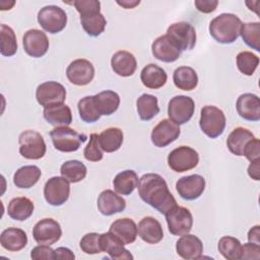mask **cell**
Returning a JSON list of instances; mask_svg holds the SVG:
<instances>
[{"instance_id": "obj_32", "label": "cell", "mask_w": 260, "mask_h": 260, "mask_svg": "<svg viewBox=\"0 0 260 260\" xmlns=\"http://www.w3.org/2000/svg\"><path fill=\"white\" fill-rule=\"evenodd\" d=\"M42 172L37 166H23L19 168L13 176V183L20 189H27L38 183Z\"/></svg>"}, {"instance_id": "obj_16", "label": "cell", "mask_w": 260, "mask_h": 260, "mask_svg": "<svg viewBox=\"0 0 260 260\" xmlns=\"http://www.w3.org/2000/svg\"><path fill=\"white\" fill-rule=\"evenodd\" d=\"M23 50L34 58L43 57L49 49V40L47 35L40 29H28L22 38Z\"/></svg>"}, {"instance_id": "obj_11", "label": "cell", "mask_w": 260, "mask_h": 260, "mask_svg": "<svg viewBox=\"0 0 260 260\" xmlns=\"http://www.w3.org/2000/svg\"><path fill=\"white\" fill-rule=\"evenodd\" d=\"M195 104L192 98L187 95H176L171 99L168 106V115L171 121L182 125L190 121L194 114Z\"/></svg>"}, {"instance_id": "obj_15", "label": "cell", "mask_w": 260, "mask_h": 260, "mask_svg": "<svg viewBox=\"0 0 260 260\" xmlns=\"http://www.w3.org/2000/svg\"><path fill=\"white\" fill-rule=\"evenodd\" d=\"M68 80L77 86L87 85L94 77V67L86 59L73 60L66 69Z\"/></svg>"}, {"instance_id": "obj_41", "label": "cell", "mask_w": 260, "mask_h": 260, "mask_svg": "<svg viewBox=\"0 0 260 260\" xmlns=\"http://www.w3.org/2000/svg\"><path fill=\"white\" fill-rule=\"evenodd\" d=\"M0 37H1V55L5 57L13 56L17 51V41L14 30L2 23L0 25Z\"/></svg>"}, {"instance_id": "obj_43", "label": "cell", "mask_w": 260, "mask_h": 260, "mask_svg": "<svg viewBox=\"0 0 260 260\" xmlns=\"http://www.w3.org/2000/svg\"><path fill=\"white\" fill-rule=\"evenodd\" d=\"M236 62L241 73L251 76L259 65V57L252 52L243 51L237 55Z\"/></svg>"}, {"instance_id": "obj_48", "label": "cell", "mask_w": 260, "mask_h": 260, "mask_svg": "<svg viewBox=\"0 0 260 260\" xmlns=\"http://www.w3.org/2000/svg\"><path fill=\"white\" fill-rule=\"evenodd\" d=\"M260 258V245L254 243H247L242 246L241 259H259Z\"/></svg>"}, {"instance_id": "obj_28", "label": "cell", "mask_w": 260, "mask_h": 260, "mask_svg": "<svg viewBox=\"0 0 260 260\" xmlns=\"http://www.w3.org/2000/svg\"><path fill=\"white\" fill-rule=\"evenodd\" d=\"M43 116L45 120L56 127L68 126L72 122V113L65 104H58L44 109Z\"/></svg>"}, {"instance_id": "obj_26", "label": "cell", "mask_w": 260, "mask_h": 260, "mask_svg": "<svg viewBox=\"0 0 260 260\" xmlns=\"http://www.w3.org/2000/svg\"><path fill=\"white\" fill-rule=\"evenodd\" d=\"M0 244L7 251L17 252L26 246L27 236L21 229L8 228L1 233Z\"/></svg>"}, {"instance_id": "obj_53", "label": "cell", "mask_w": 260, "mask_h": 260, "mask_svg": "<svg viewBox=\"0 0 260 260\" xmlns=\"http://www.w3.org/2000/svg\"><path fill=\"white\" fill-rule=\"evenodd\" d=\"M117 4L122 6L123 8L125 9H131V8H134L135 6L139 5L140 4V1L139 0H122V1H117Z\"/></svg>"}, {"instance_id": "obj_8", "label": "cell", "mask_w": 260, "mask_h": 260, "mask_svg": "<svg viewBox=\"0 0 260 260\" xmlns=\"http://www.w3.org/2000/svg\"><path fill=\"white\" fill-rule=\"evenodd\" d=\"M38 22L50 34H57L63 30L67 23V14L59 6L48 5L38 13Z\"/></svg>"}, {"instance_id": "obj_49", "label": "cell", "mask_w": 260, "mask_h": 260, "mask_svg": "<svg viewBox=\"0 0 260 260\" xmlns=\"http://www.w3.org/2000/svg\"><path fill=\"white\" fill-rule=\"evenodd\" d=\"M194 5L198 11L202 13H210L216 9L218 5V1L217 0H195Z\"/></svg>"}, {"instance_id": "obj_30", "label": "cell", "mask_w": 260, "mask_h": 260, "mask_svg": "<svg viewBox=\"0 0 260 260\" xmlns=\"http://www.w3.org/2000/svg\"><path fill=\"white\" fill-rule=\"evenodd\" d=\"M253 138L254 134L250 130L243 127H237L228 136L226 146L233 154L243 156L246 144Z\"/></svg>"}, {"instance_id": "obj_52", "label": "cell", "mask_w": 260, "mask_h": 260, "mask_svg": "<svg viewBox=\"0 0 260 260\" xmlns=\"http://www.w3.org/2000/svg\"><path fill=\"white\" fill-rule=\"evenodd\" d=\"M260 226L259 225H255L252 229H250L249 233H248V240L251 243L260 245Z\"/></svg>"}, {"instance_id": "obj_35", "label": "cell", "mask_w": 260, "mask_h": 260, "mask_svg": "<svg viewBox=\"0 0 260 260\" xmlns=\"http://www.w3.org/2000/svg\"><path fill=\"white\" fill-rule=\"evenodd\" d=\"M94 102L101 116H110L118 110L120 96L113 90H104L94 95Z\"/></svg>"}, {"instance_id": "obj_6", "label": "cell", "mask_w": 260, "mask_h": 260, "mask_svg": "<svg viewBox=\"0 0 260 260\" xmlns=\"http://www.w3.org/2000/svg\"><path fill=\"white\" fill-rule=\"evenodd\" d=\"M18 143L19 153L26 159H40L46 154L45 140L37 131H23L18 137Z\"/></svg>"}, {"instance_id": "obj_10", "label": "cell", "mask_w": 260, "mask_h": 260, "mask_svg": "<svg viewBox=\"0 0 260 260\" xmlns=\"http://www.w3.org/2000/svg\"><path fill=\"white\" fill-rule=\"evenodd\" d=\"M70 182L64 177H52L44 186V196L46 201L53 206L64 204L70 194Z\"/></svg>"}, {"instance_id": "obj_27", "label": "cell", "mask_w": 260, "mask_h": 260, "mask_svg": "<svg viewBox=\"0 0 260 260\" xmlns=\"http://www.w3.org/2000/svg\"><path fill=\"white\" fill-rule=\"evenodd\" d=\"M101 248L102 251L108 253L112 259H133L131 253L124 248L123 243L110 232L101 235Z\"/></svg>"}, {"instance_id": "obj_17", "label": "cell", "mask_w": 260, "mask_h": 260, "mask_svg": "<svg viewBox=\"0 0 260 260\" xmlns=\"http://www.w3.org/2000/svg\"><path fill=\"white\" fill-rule=\"evenodd\" d=\"M181 129L170 119L161 120L151 131V141L156 147H166L179 138Z\"/></svg>"}, {"instance_id": "obj_51", "label": "cell", "mask_w": 260, "mask_h": 260, "mask_svg": "<svg viewBox=\"0 0 260 260\" xmlns=\"http://www.w3.org/2000/svg\"><path fill=\"white\" fill-rule=\"evenodd\" d=\"M248 175L256 181L260 180V159L251 161L248 167Z\"/></svg>"}, {"instance_id": "obj_19", "label": "cell", "mask_w": 260, "mask_h": 260, "mask_svg": "<svg viewBox=\"0 0 260 260\" xmlns=\"http://www.w3.org/2000/svg\"><path fill=\"white\" fill-rule=\"evenodd\" d=\"M151 52L157 60L166 63L175 62L181 55L180 48L167 35L160 36L154 40L151 45Z\"/></svg>"}, {"instance_id": "obj_20", "label": "cell", "mask_w": 260, "mask_h": 260, "mask_svg": "<svg viewBox=\"0 0 260 260\" xmlns=\"http://www.w3.org/2000/svg\"><path fill=\"white\" fill-rule=\"evenodd\" d=\"M96 204L99 211L106 216L122 212L126 207L125 199L110 189L101 192Z\"/></svg>"}, {"instance_id": "obj_18", "label": "cell", "mask_w": 260, "mask_h": 260, "mask_svg": "<svg viewBox=\"0 0 260 260\" xmlns=\"http://www.w3.org/2000/svg\"><path fill=\"white\" fill-rule=\"evenodd\" d=\"M205 189V179L200 175L182 177L176 183V190L185 200H195Z\"/></svg>"}, {"instance_id": "obj_24", "label": "cell", "mask_w": 260, "mask_h": 260, "mask_svg": "<svg viewBox=\"0 0 260 260\" xmlns=\"http://www.w3.org/2000/svg\"><path fill=\"white\" fill-rule=\"evenodd\" d=\"M138 235L147 244H157L164 238V231L160 222L152 216L143 217L137 226Z\"/></svg>"}, {"instance_id": "obj_42", "label": "cell", "mask_w": 260, "mask_h": 260, "mask_svg": "<svg viewBox=\"0 0 260 260\" xmlns=\"http://www.w3.org/2000/svg\"><path fill=\"white\" fill-rule=\"evenodd\" d=\"M240 36L250 48L260 51V23L258 21L242 23Z\"/></svg>"}, {"instance_id": "obj_50", "label": "cell", "mask_w": 260, "mask_h": 260, "mask_svg": "<svg viewBox=\"0 0 260 260\" xmlns=\"http://www.w3.org/2000/svg\"><path fill=\"white\" fill-rule=\"evenodd\" d=\"M74 258H75V255L73 254V252L66 247H59L55 250V259L73 260Z\"/></svg>"}, {"instance_id": "obj_7", "label": "cell", "mask_w": 260, "mask_h": 260, "mask_svg": "<svg viewBox=\"0 0 260 260\" xmlns=\"http://www.w3.org/2000/svg\"><path fill=\"white\" fill-rule=\"evenodd\" d=\"M169 232L174 236L189 234L193 225V216L190 210L183 206H174L166 213Z\"/></svg>"}, {"instance_id": "obj_13", "label": "cell", "mask_w": 260, "mask_h": 260, "mask_svg": "<svg viewBox=\"0 0 260 260\" xmlns=\"http://www.w3.org/2000/svg\"><path fill=\"white\" fill-rule=\"evenodd\" d=\"M62 230L59 222L53 218L39 220L32 229V237L38 244L53 245L60 240Z\"/></svg>"}, {"instance_id": "obj_47", "label": "cell", "mask_w": 260, "mask_h": 260, "mask_svg": "<svg viewBox=\"0 0 260 260\" xmlns=\"http://www.w3.org/2000/svg\"><path fill=\"white\" fill-rule=\"evenodd\" d=\"M244 155L250 161L260 159V141L257 138L251 139L244 148Z\"/></svg>"}, {"instance_id": "obj_12", "label": "cell", "mask_w": 260, "mask_h": 260, "mask_svg": "<svg viewBox=\"0 0 260 260\" xmlns=\"http://www.w3.org/2000/svg\"><path fill=\"white\" fill-rule=\"evenodd\" d=\"M36 98L44 109L54 105L64 104L66 100V89L57 81H46L37 87Z\"/></svg>"}, {"instance_id": "obj_22", "label": "cell", "mask_w": 260, "mask_h": 260, "mask_svg": "<svg viewBox=\"0 0 260 260\" xmlns=\"http://www.w3.org/2000/svg\"><path fill=\"white\" fill-rule=\"evenodd\" d=\"M236 108L243 119L254 122L260 120V100L256 94L250 92L241 94L237 100Z\"/></svg>"}, {"instance_id": "obj_34", "label": "cell", "mask_w": 260, "mask_h": 260, "mask_svg": "<svg viewBox=\"0 0 260 260\" xmlns=\"http://www.w3.org/2000/svg\"><path fill=\"white\" fill-rule=\"evenodd\" d=\"M175 85L182 90H193L198 84V76L196 71L189 66L178 67L173 74Z\"/></svg>"}, {"instance_id": "obj_25", "label": "cell", "mask_w": 260, "mask_h": 260, "mask_svg": "<svg viewBox=\"0 0 260 260\" xmlns=\"http://www.w3.org/2000/svg\"><path fill=\"white\" fill-rule=\"evenodd\" d=\"M111 67L119 76L128 77L134 74L137 68V61L132 53L122 50L112 56Z\"/></svg>"}, {"instance_id": "obj_37", "label": "cell", "mask_w": 260, "mask_h": 260, "mask_svg": "<svg viewBox=\"0 0 260 260\" xmlns=\"http://www.w3.org/2000/svg\"><path fill=\"white\" fill-rule=\"evenodd\" d=\"M136 107L139 118L142 121L151 120L159 112L157 98L148 93H143L137 99Z\"/></svg>"}, {"instance_id": "obj_36", "label": "cell", "mask_w": 260, "mask_h": 260, "mask_svg": "<svg viewBox=\"0 0 260 260\" xmlns=\"http://www.w3.org/2000/svg\"><path fill=\"white\" fill-rule=\"evenodd\" d=\"M123 139L124 135L122 130L116 127L107 128L99 135L100 145L106 152L117 151L122 146Z\"/></svg>"}, {"instance_id": "obj_21", "label": "cell", "mask_w": 260, "mask_h": 260, "mask_svg": "<svg viewBox=\"0 0 260 260\" xmlns=\"http://www.w3.org/2000/svg\"><path fill=\"white\" fill-rule=\"evenodd\" d=\"M176 251L183 259H199L203 253V244L195 235L186 234L177 241Z\"/></svg>"}, {"instance_id": "obj_44", "label": "cell", "mask_w": 260, "mask_h": 260, "mask_svg": "<svg viewBox=\"0 0 260 260\" xmlns=\"http://www.w3.org/2000/svg\"><path fill=\"white\" fill-rule=\"evenodd\" d=\"M79 247L85 254L89 255L103 252L101 248V235L98 233H88L84 235L80 240Z\"/></svg>"}, {"instance_id": "obj_1", "label": "cell", "mask_w": 260, "mask_h": 260, "mask_svg": "<svg viewBox=\"0 0 260 260\" xmlns=\"http://www.w3.org/2000/svg\"><path fill=\"white\" fill-rule=\"evenodd\" d=\"M137 188L140 198L160 213L165 214L177 205V201L170 192L167 182L158 174L149 173L143 175L138 181Z\"/></svg>"}, {"instance_id": "obj_2", "label": "cell", "mask_w": 260, "mask_h": 260, "mask_svg": "<svg viewBox=\"0 0 260 260\" xmlns=\"http://www.w3.org/2000/svg\"><path fill=\"white\" fill-rule=\"evenodd\" d=\"M73 4L80 14V22L85 32L91 37L100 36L107 25V20L101 13V2L98 0H76Z\"/></svg>"}, {"instance_id": "obj_23", "label": "cell", "mask_w": 260, "mask_h": 260, "mask_svg": "<svg viewBox=\"0 0 260 260\" xmlns=\"http://www.w3.org/2000/svg\"><path fill=\"white\" fill-rule=\"evenodd\" d=\"M109 232L113 234L121 243H123V245H129L135 242L138 235L135 221L128 217L116 219L111 224Z\"/></svg>"}, {"instance_id": "obj_14", "label": "cell", "mask_w": 260, "mask_h": 260, "mask_svg": "<svg viewBox=\"0 0 260 260\" xmlns=\"http://www.w3.org/2000/svg\"><path fill=\"white\" fill-rule=\"evenodd\" d=\"M167 36H169L181 51L192 50L196 44L195 28L186 21H180L171 24L168 27Z\"/></svg>"}, {"instance_id": "obj_45", "label": "cell", "mask_w": 260, "mask_h": 260, "mask_svg": "<svg viewBox=\"0 0 260 260\" xmlns=\"http://www.w3.org/2000/svg\"><path fill=\"white\" fill-rule=\"evenodd\" d=\"M83 155L88 161H100L103 159V149L100 145L99 135L95 133L90 134L89 141L87 145L84 147Z\"/></svg>"}, {"instance_id": "obj_4", "label": "cell", "mask_w": 260, "mask_h": 260, "mask_svg": "<svg viewBox=\"0 0 260 260\" xmlns=\"http://www.w3.org/2000/svg\"><path fill=\"white\" fill-rule=\"evenodd\" d=\"M226 119L223 112L215 106H205L200 111L199 125L204 134L216 138L224 131Z\"/></svg>"}, {"instance_id": "obj_31", "label": "cell", "mask_w": 260, "mask_h": 260, "mask_svg": "<svg viewBox=\"0 0 260 260\" xmlns=\"http://www.w3.org/2000/svg\"><path fill=\"white\" fill-rule=\"evenodd\" d=\"M35 205L27 197H15L10 200L7 207L8 215L14 220H25L32 214Z\"/></svg>"}, {"instance_id": "obj_46", "label": "cell", "mask_w": 260, "mask_h": 260, "mask_svg": "<svg viewBox=\"0 0 260 260\" xmlns=\"http://www.w3.org/2000/svg\"><path fill=\"white\" fill-rule=\"evenodd\" d=\"M30 257L35 260H53L55 259V250L49 245H39L30 251Z\"/></svg>"}, {"instance_id": "obj_40", "label": "cell", "mask_w": 260, "mask_h": 260, "mask_svg": "<svg viewBox=\"0 0 260 260\" xmlns=\"http://www.w3.org/2000/svg\"><path fill=\"white\" fill-rule=\"evenodd\" d=\"M79 117L86 123L96 122L101 118V114L98 111L94 95H87L79 100L77 104Z\"/></svg>"}, {"instance_id": "obj_9", "label": "cell", "mask_w": 260, "mask_h": 260, "mask_svg": "<svg viewBox=\"0 0 260 260\" xmlns=\"http://www.w3.org/2000/svg\"><path fill=\"white\" fill-rule=\"evenodd\" d=\"M199 162L198 152L190 146H179L173 149L168 155L169 167L177 172L183 173L194 169Z\"/></svg>"}, {"instance_id": "obj_33", "label": "cell", "mask_w": 260, "mask_h": 260, "mask_svg": "<svg viewBox=\"0 0 260 260\" xmlns=\"http://www.w3.org/2000/svg\"><path fill=\"white\" fill-rule=\"evenodd\" d=\"M138 181V176L133 170H125L116 175L113 186L118 194L130 195L137 187Z\"/></svg>"}, {"instance_id": "obj_39", "label": "cell", "mask_w": 260, "mask_h": 260, "mask_svg": "<svg viewBox=\"0 0 260 260\" xmlns=\"http://www.w3.org/2000/svg\"><path fill=\"white\" fill-rule=\"evenodd\" d=\"M219 253L228 260H239L242 258L241 242L231 236L220 238L217 245Z\"/></svg>"}, {"instance_id": "obj_5", "label": "cell", "mask_w": 260, "mask_h": 260, "mask_svg": "<svg viewBox=\"0 0 260 260\" xmlns=\"http://www.w3.org/2000/svg\"><path fill=\"white\" fill-rule=\"evenodd\" d=\"M54 147L62 152L76 151L80 145L85 142L87 136L82 133H78L72 128L67 126L56 127L50 132Z\"/></svg>"}, {"instance_id": "obj_38", "label": "cell", "mask_w": 260, "mask_h": 260, "mask_svg": "<svg viewBox=\"0 0 260 260\" xmlns=\"http://www.w3.org/2000/svg\"><path fill=\"white\" fill-rule=\"evenodd\" d=\"M60 173L61 176L68 180L70 183H78L85 178L87 170L83 162L72 159L65 161L61 166Z\"/></svg>"}, {"instance_id": "obj_3", "label": "cell", "mask_w": 260, "mask_h": 260, "mask_svg": "<svg viewBox=\"0 0 260 260\" xmlns=\"http://www.w3.org/2000/svg\"><path fill=\"white\" fill-rule=\"evenodd\" d=\"M242 20L233 13H221L209 23L210 36L220 44H232L240 36Z\"/></svg>"}, {"instance_id": "obj_29", "label": "cell", "mask_w": 260, "mask_h": 260, "mask_svg": "<svg viewBox=\"0 0 260 260\" xmlns=\"http://www.w3.org/2000/svg\"><path fill=\"white\" fill-rule=\"evenodd\" d=\"M140 79L142 84L150 89L162 87L168 79L166 71L156 64H148L141 70Z\"/></svg>"}]
</instances>
